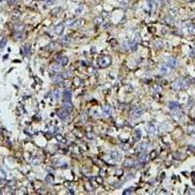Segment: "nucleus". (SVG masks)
Masks as SVG:
<instances>
[{
	"label": "nucleus",
	"mask_w": 195,
	"mask_h": 195,
	"mask_svg": "<svg viewBox=\"0 0 195 195\" xmlns=\"http://www.w3.org/2000/svg\"><path fill=\"white\" fill-rule=\"evenodd\" d=\"M142 114H143V110H142V109H141V108H136V109H134V110L131 112V117L134 118V119H137V118L141 117Z\"/></svg>",
	"instance_id": "20e7f679"
},
{
	"label": "nucleus",
	"mask_w": 195,
	"mask_h": 195,
	"mask_svg": "<svg viewBox=\"0 0 195 195\" xmlns=\"http://www.w3.org/2000/svg\"><path fill=\"white\" fill-rule=\"evenodd\" d=\"M45 182L48 183V184H52L54 182V177L52 175H48L46 177H45Z\"/></svg>",
	"instance_id": "dca6fc26"
},
{
	"label": "nucleus",
	"mask_w": 195,
	"mask_h": 195,
	"mask_svg": "<svg viewBox=\"0 0 195 195\" xmlns=\"http://www.w3.org/2000/svg\"><path fill=\"white\" fill-rule=\"evenodd\" d=\"M153 90H154V92H155V93H160L161 92V88L159 86H154Z\"/></svg>",
	"instance_id": "b1692460"
},
{
	"label": "nucleus",
	"mask_w": 195,
	"mask_h": 195,
	"mask_svg": "<svg viewBox=\"0 0 195 195\" xmlns=\"http://www.w3.org/2000/svg\"><path fill=\"white\" fill-rule=\"evenodd\" d=\"M62 41L63 44H68V42H69V38L66 36V37H63V38H62Z\"/></svg>",
	"instance_id": "393cba45"
},
{
	"label": "nucleus",
	"mask_w": 195,
	"mask_h": 195,
	"mask_svg": "<svg viewBox=\"0 0 195 195\" xmlns=\"http://www.w3.org/2000/svg\"><path fill=\"white\" fill-rule=\"evenodd\" d=\"M57 140H58L59 142H66V139L62 137V136H61V135H58L57 136Z\"/></svg>",
	"instance_id": "5701e85b"
},
{
	"label": "nucleus",
	"mask_w": 195,
	"mask_h": 195,
	"mask_svg": "<svg viewBox=\"0 0 195 195\" xmlns=\"http://www.w3.org/2000/svg\"><path fill=\"white\" fill-rule=\"evenodd\" d=\"M58 62L61 64V66H66L68 62V58L66 56H61L58 58Z\"/></svg>",
	"instance_id": "6e6552de"
},
{
	"label": "nucleus",
	"mask_w": 195,
	"mask_h": 195,
	"mask_svg": "<svg viewBox=\"0 0 195 195\" xmlns=\"http://www.w3.org/2000/svg\"><path fill=\"white\" fill-rule=\"evenodd\" d=\"M169 108L171 110H176V109L181 108V106H180V103L177 102H169Z\"/></svg>",
	"instance_id": "9d476101"
},
{
	"label": "nucleus",
	"mask_w": 195,
	"mask_h": 195,
	"mask_svg": "<svg viewBox=\"0 0 195 195\" xmlns=\"http://www.w3.org/2000/svg\"><path fill=\"white\" fill-rule=\"evenodd\" d=\"M53 97H54V99L55 100H59V98H60V91L59 90H55L53 93H52Z\"/></svg>",
	"instance_id": "6ab92c4d"
},
{
	"label": "nucleus",
	"mask_w": 195,
	"mask_h": 195,
	"mask_svg": "<svg viewBox=\"0 0 195 195\" xmlns=\"http://www.w3.org/2000/svg\"><path fill=\"white\" fill-rule=\"evenodd\" d=\"M135 165V161L133 159H126L125 162H124V166L127 167V168H130Z\"/></svg>",
	"instance_id": "2eb2a0df"
},
{
	"label": "nucleus",
	"mask_w": 195,
	"mask_h": 195,
	"mask_svg": "<svg viewBox=\"0 0 195 195\" xmlns=\"http://www.w3.org/2000/svg\"><path fill=\"white\" fill-rule=\"evenodd\" d=\"M96 180H97V182H100V183H102V177H97Z\"/></svg>",
	"instance_id": "c756f323"
},
{
	"label": "nucleus",
	"mask_w": 195,
	"mask_h": 195,
	"mask_svg": "<svg viewBox=\"0 0 195 195\" xmlns=\"http://www.w3.org/2000/svg\"><path fill=\"white\" fill-rule=\"evenodd\" d=\"M71 101V92L69 90L63 93V102H70Z\"/></svg>",
	"instance_id": "ddd939ff"
},
{
	"label": "nucleus",
	"mask_w": 195,
	"mask_h": 195,
	"mask_svg": "<svg viewBox=\"0 0 195 195\" xmlns=\"http://www.w3.org/2000/svg\"><path fill=\"white\" fill-rule=\"evenodd\" d=\"M83 20H81V19H79V20H74V22H72V24H71V27H74V28H78V27H80L83 24Z\"/></svg>",
	"instance_id": "9b49d317"
},
{
	"label": "nucleus",
	"mask_w": 195,
	"mask_h": 195,
	"mask_svg": "<svg viewBox=\"0 0 195 195\" xmlns=\"http://www.w3.org/2000/svg\"><path fill=\"white\" fill-rule=\"evenodd\" d=\"M102 113L104 116H110L112 114V107L110 105H105L102 107Z\"/></svg>",
	"instance_id": "0eeeda50"
},
{
	"label": "nucleus",
	"mask_w": 195,
	"mask_h": 195,
	"mask_svg": "<svg viewBox=\"0 0 195 195\" xmlns=\"http://www.w3.org/2000/svg\"><path fill=\"white\" fill-rule=\"evenodd\" d=\"M157 126L154 124V123H148L147 124V132L150 134V135H154L157 133Z\"/></svg>",
	"instance_id": "423d86ee"
},
{
	"label": "nucleus",
	"mask_w": 195,
	"mask_h": 195,
	"mask_svg": "<svg viewBox=\"0 0 195 195\" xmlns=\"http://www.w3.org/2000/svg\"><path fill=\"white\" fill-rule=\"evenodd\" d=\"M191 81H192V79H190V78H181V79H177L172 84V88L174 89L175 91L182 90V89L188 87L192 83Z\"/></svg>",
	"instance_id": "f257e3e1"
},
{
	"label": "nucleus",
	"mask_w": 195,
	"mask_h": 195,
	"mask_svg": "<svg viewBox=\"0 0 195 195\" xmlns=\"http://www.w3.org/2000/svg\"><path fill=\"white\" fill-rule=\"evenodd\" d=\"M63 29H64V26H63V23H60V24H58L56 27H55V33L56 34H58V35H61L62 33V31H63Z\"/></svg>",
	"instance_id": "1a4fd4ad"
},
{
	"label": "nucleus",
	"mask_w": 195,
	"mask_h": 195,
	"mask_svg": "<svg viewBox=\"0 0 195 195\" xmlns=\"http://www.w3.org/2000/svg\"><path fill=\"white\" fill-rule=\"evenodd\" d=\"M63 105H64V107H66V108H68V109L72 108V104H71L70 102H63Z\"/></svg>",
	"instance_id": "4be33fe9"
},
{
	"label": "nucleus",
	"mask_w": 195,
	"mask_h": 195,
	"mask_svg": "<svg viewBox=\"0 0 195 195\" xmlns=\"http://www.w3.org/2000/svg\"><path fill=\"white\" fill-rule=\"evenodd\" d=\"M22 29H23V26H22V24H19V26H17V27H16V30H19V31L22 30Z\"/></svg>",
	"instance_id": "cd10ccee"
},
{
	"label": "nucleus",
	"mask_w": 195,
	"mask_h": 195,
	"mask_svg": "<svg viewBox=\"0 0 195 195\" xmlns=\"http://www.w3.org/2000/svg\"><path fill=\"white\" fill-rule=\"evenodd\" d=\"M82 10H83V8H82V7L79 8V9H77V10H76V14H80V13H81L80 11H82Z\"/></svg>",
	"instance_id": "7c9ffc66"
},
{
	"label": "nucleus",
	"mask_w": 195,
	"mask_h": 195,
	"mask_svg": "<svg viewBox=\"0 0 195 195\" xmlns=\"http://www.w3.org/2000/svg\"><path fill=\"white\" fill-rule=\"evenodd\" d=\"M51 70L54 71V72H60L62 70V66H61V64L60 63H54L51 66Z\"/></svg>",
	"instance_id": "f8f14e48"
},
{
	"label": "nucleus",
	"mask_w": 195,
	"mask_h": 195,
	"mask_svg": "<svg viewBox=\"0 0 195 195\" xmlns=\"http://www.w3.org/2000/svg\"><path fill=\"white\" fill-rule=\"evenodd\" d=\"M61 77L63 78V79L68 78V77H69V71H64V72H62V74H61Z\"/></svg>",
	"instance_id": "412c9836"
},
{
	"label": "nucleus",
	"mask_w": 195,
	"mask_h": 195,
	"mask_svg": "<svg viewBox=\"0 0 195 195\" xmlns=\"http://www.w3.org/2000/svg\"><path fill=\"white\" fill-rule=\"evenodd\" d=\"M177 60L176 59H174V58H171V59H169L168 60V62H166V64L165 66L169 68V70L171 71V70H173V69H175L176 68V66H177Z\"/></svg>",
	"instance_id": "7ed1b4c3"
},
{
	"label": "nucleus",
	"mask_w": 195,
	"mask_h": 195,
	"mask_svg": "<svg viewBox=\"0 0 195 195\" xmlns=\"http://www.w3.org/2000/svg\"><path fill=\"white\" fill-rule=\"evenodd\" d=\"M188 32L192 35L195 34V24H191V26L188 27Z\"/></svg>",
	"instance_id": "aec40b11"
},
{
	"label": "nucleus",
	"mask_w": 195,
	"mask_h": 195,
	"mask_svg": "<svg viewBox=\"0 0 195 195\" xmlns=\"http://www.w3.org/2000/svg\"><path fill=\"white\" fill-rule=\"evenodd\" d=\"M110 63H111V58L109 56L102 57V58L99 59V61H98V64H99L101 67H106V66H110Z\"/></svg>",
	"instance_id": "f03ea898"
},
{
	"label": "nucleus",
	"mask_w": 195,
	"mask_h": 195,
	"mask_svg": "<svg viewBox=\"0 0 195 195\" xmlns=\"http://www.w3.org/2000/svg\"><path fill=\"white\" fill-rule=\"evenodd\" d=\"M20 0H10V3L11 4H17Z\"/></svg>",
	"instance_id": "c85d7f7f"
},
{
	"label": "nucleus",
	"mask_w": 195,
	"mask_h": 195,
	"mask_svg": "<svg viewBox=\"0 0 195 195\" xmlns=\"http://www.w3.org/2000/svg\"><path fill=\"white\" fill-rule=\"evenodd\" d=\"M110 157H111L112 159H114V160H118V159L120 158V155H119V153H118L117 151H112V152L110 153Z\"/></svg>",
	"instance_id": "a211bd4d"
},
{
	"label": "nucleus",
	"mask_w": 195,
	"mask_h": 195,
	"mask_svg": "<svg viewBox=\"0 0 195 195\" xmlns=\"http://www.w3.org/2000/svg\"><path fill=\"white\" fill-rule=\"evenodd\" d=\"M68 111L66 110V109H60L59 111H58V116L62 119V120H63V121H66L67 118H68Z\"/></svg>",
	"instance_id": "39448f33"
},
{
	"label": "nucleus",
	"mask_w": 195,
	"mask_h": 195,
	"mask_svg": "<svg viewBox=\"0 0 195 195\" xmlns=\"http://www.w3.org/2000/svg\"><path fill=\"white\" fill-rule=\"evenodd\" d=\"M54 1H55V0H47V3H48L49 5H50V4H51V3H53Z\"/></svg>",
	"instance_id": "2f4dec72"
},
{
	"label": "nucleus",
	"mask_w": 195,
	"mask_h": 195,
	"mask_svg": "<svg viewBox=\"0 0 195 195\" xmlns=\"http://www.w3.org/2000/svg\"><path fill=\"white\" fill-rule=\"evenodd\" d=\"M146 148H147V143L146 142H142V143H141L140 145H139V151H142V152H144L145 150H146Z\"/></svg>",
	"instance_id": "f3484780"
},
{
	"label": "nucleus",
	"mask_w": 195,
	"mask_h": 195,
	"mask_svg": "<svg viewBox=\"0 0 195 195\" xmlns=\"http://www.w3.org/2000/svg\"><path fill=\"white\" fill-rule=\"evenodd\" d=\"M147 154H146L145 152H142V154H141V156H140V158H139V162L141 164H144L146 161H147Z\"/></svg>",
	"instance_id": "4468645a"
},
{
	"label": "nucleus",
	"mask_w": 195,
	"mask_h": 195,
	"mask_svg": "<svg viewBox=\"0 0 195 195\" xmlns=\"http://www.w3.org/2000/svg\"><path fill=\"white\" fill-rule=\"evenodd\" d=\"M132 190H133V188H130V189H126L124 192H123V194L124 195H127V194H131L132 193Z\"/></svg>",
	"instance_id": "a878e982"
},
{
	"label": "nucleus",
	"mask_w": 195,
	"mask_h": 195,
	"mask_svg": "<svg viewBox=\"0 0 195 195\" xmlns=\"http://www.w3.org/2000/svg\"><path fill=\"white\" fill-rule=\"evenodd\" d=\"M136 133H137V137H136V140H137V141H139V140L141 139V131H140V130H139V131H137Z\"/></svg>",
	"instance_id": "bb28decb"
}]
</instances>
